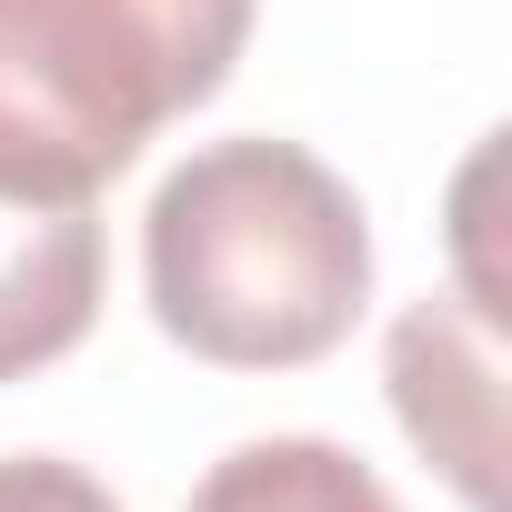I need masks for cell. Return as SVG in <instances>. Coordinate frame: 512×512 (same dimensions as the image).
I'll list each match as a JSON object with an SVG mask.
<instances>
[{
  "instance_id": "obj_1",
  "label": "cell",
  "mask_w": 512,
  "mask_h": 512,
  "mask_svg": "<svg viewBox=\"0 0 512 512\" xmlns=\"http://www.w3.org/2000/svg\"><path fill=\"white\" fill-rule=\"evenodd\" d=\"M141 292L191 362L302 372L372 302L362 201L302 141H201L141 211Z\"/></svg>"
},
{
  "instance_id": "obj_2",
  "label": "cell",
  "mask_w": 512,
  "mask_h": 512,
  "mask_svg": "<svg viewBox=\"0 0 512 512\" xmlns=\"http://www.w3.org/2000/svg\"><path fill=\"white\" fill-rule=\"evenodd\" d=\"M241 41L251 0H0V201H101Z\"/></svg>"
},
{
  "instance_id": "obj_3",
  "label": "cell",
  "mask_w": 512,
  "mask_h": 512,
  "mask_svg": "<svg viewBox=\"0 0 512 512\" xmlns=\"http://www.w3.org/2000/svg\"><path fill=\"white\" fill-rule=\"evenodd\" d=\"M392 412L422 442V462L452 472L472 512H502V362L482 302H412L392 322Z\"/></svg>"
},
{
  "instance_id": "obj_4",
  "label": "cell",
  "mask_w": 512,
  "mask_h": 512,
  "mask_svg": "<svg viewBox=\"0 0 512 512\" xmlns=\"http://www.w3.org/2000/svg\"><path fill=\"white\" fill-rule=\"evenodd\" d=\"M101 322V211L0 201V382L61 362Z\"/></svg>"
},
{
  "instance_id": "obj_5",
  "label": "cell",
  "mask_w": 512,
  "mask_h": 512,
  "mask_svg": "<svg viewBox=\"0 0 512 512\" xmlns=\"http://www.w3.org/2000/svg\"><path fill=\"white\" fill-rule=\"evenodd\" d=\"M181 512H402V502L362 452H342L322 432H272V442L221 452Z\"/></svg>"
},
{
  "instance_id": "obj_6",
  "label": "cell",
  "mask_w": 512,
  "mask_h": 512,
  "mask_svg": "<svg viewBox=\"0 0 512 512\" xmlns=\"http://www.w3.org/2000/svg\"><path fill=\"white\" fill-rule=\"evenodd\" d=\"M0 512H121V502L61 452H11L0 462Z\"/></svg>"
}]
</instances>
